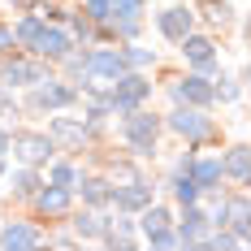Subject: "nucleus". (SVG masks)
<instances>
[{"instance_id": "obj_23", "label": "nucleus", "mask_w": 251, "mask_h": 251, "mask_svg": "<svg viewBox=\"0 0 251 251\" xmlns=\"http://www.w3.org/2000/svg\"><path fill=\"white\" fill-rule=\"evenodd\" d=\"M234 238L243 243V251L251 247V200H247V186H229V226Z\"/></svg>"}, {"instance_id": "obj_2", "label": "nucleus", "mask_w": 251, "mask_h": 251, "mask_svg": "<svg viewBox=\"0 0 251 251\" xmlns=\"http://www.w3.org/2000/svg\"><path fill=\"white\" fill-rule=\"evenodd\" d=\"M165 134L186 143V148H217L221 143V126L212 117V108H191V104H169V113H160Z\"/></svg>"}, {"instance_id": "obj_25", "label": "nucleus", "mask_w": 251, "mask_h": 251, "mask_svg": "<svg viewBox=\"0 0 251 251\" xmlns=\"http://www.w3.org/2000/svg\"><path fill=\"white\" fill-rule=\"evenodd\" d=\"M82 156H70V151H56L48 165H44V182H56V186H70L74 191V182L82 177Z\"/></svg>"}, {"instance_id": "obj_22", "label": "nucleus", "mask_w": 251, "mask_h": 251, "mask_svg": "<svg viewBox=\"0 0 251 251\" xmlns=\"http://www.w3.org/2000/svg\"><path fill=\"white\" fill-rule=\"evenodd\" d=\"M78 44H74V35H70V30H65V26H44V35H39V39H35V56H44V61H48L52 70H56V61H61V56H70V52H74Z\"/></svg>"}, {"instance_id": "obj_13", "label": "nucleus", "mask_w": 251, "mask_h": 251, "mask_svg": "<svg viewBox=\"0 0 251 251\" xmlns=\"http://www.w3.org/2000/svg\"><path fill=\"white\" fill-rule=\"evenodd\" d=\"M74 191L70 186H56V182H44L30 200H26V208H30V217H39V221H65L70 217V208H74Z\"/></svg>"}, {"instance_id": "obj_32", "label": "nucleus", "mask_w": 251, "mask_h": 251, "mask_svg": "<svg viewBox=\"0 0 251 251\" xmlns=\"http://www.w3.org/2000/svg\"><path fill=\"white\" fill-rule=\"evenodd\" d=\"M78 9H82V13H87L96 26L113 18V0H78Z\"/></svg>"}, {"instance_id": "obj_33", "label": "nucleus", "mask_w": 251, "mask_h": 251, "mask_svg": "<svg viewBox=\"0 0 251 251\" xmlns=\"http://www.w3.org/2000/svg\"><path fill=\"white\" fill-rule=\"evenodd\" d=\"M4 117H22V100H18V91H9V87H0V122Z\"/></svg>"}, {"instance_id": "obj_28", "label": "nucleus", "mask_w": 251, "mask_h": 251, "mask_svg": "<svg viewBox=\"0 0 251 251\" xmlns=\"http://www.w3.org/2000/svg\"><path fill=\"white\" fill-rule=\"evenodd\" d=\"M35 13L52 26H65L70 22V13H74V4H65V0H35Z\"/></svg>"}, {"instance_id": "obj_14", "label": "nucleus", "mask_w": 251, "mask_h": 251, "mask_svg": "<svg viewBox=\"0 0 251 251\" xmlns=\"http://www.w3.org/2000/svg\"><path fill=\"white\" fill-rule=\"evenodd\" d=\"M191 182L200 186V200H212V195H221L229 182H226V174H221V156L212 148H195V156H191Z\"/></svg>"}, {"instance_id": "obj_18", "label": "nucleus", "mask_w": 251, "mask_h": 251, "mask_svg": "<svg viewBox=\"0 0 251 251\" xmlns=\"http://www.w3.org/2000/svg\"><path fill=\"white\" fill-rule=\"evenodd\" d=\"M65 226L74 229L78 243H100L104 226H108V208H87V203H74V208H70V217H65Z\"/></svg>"}, {"instance_id": "obj_36", "label": "nucleus", "mask_w": 251, "mask_h": 251, "mask_svg": "<svg viewBox=\"0 0 251 251\" xmlns=\"http://www.w3.org/2000/svg\"><path fill=\"white\" fill-rule=\"evenodd\" d=\"M0 156H9V126L0 122Z\"/></svg>"}, {"instance_id": "obj_15", "label": "nucleus", "mask_w": 251, "mask_h": 251, "mask_svg": "<svg viewBox=\"0 0 251 251\" xmlns=\"http://www.w3.org/2000/svg\"><path fill=\"white\" fill-rule=\"evenodd\" d=\"M174 229L182 247H200L203 234L212 229V217H208L203 203H182V208H174Z\"/></svg>"}, {"instance_id": "obj_24", "label": "nucleus", "mask_w": 251, "mask_h": 251, "mask_svg": "<svg viewBox=\"0 0 251 251\" xmlns=\"http://www.w3.org/2000/svg\"><path fill=\"white\" fill-rule=\"evenodd\" d=\"M44 26H48V22H44L35 9H26V13H13V18H9V35H13V48H18V52H30V48H35V39L44 35Z\"/></svg>"}, {"instance_id": "obj_17", "label": "nucleus", "mask_w": 251, "mask_h": 251, "mask_svg": "<svg viewBox=\"0 0 251 251\" xmlns=\"http://www.w3.org/2000/svg\"><path fill=\"white\" fill-rule=\"evenodd\" d=\"M100 247H117V251L143 247V243H139V226H134V212L108 208V226H104V234H100Z\"/></svg>"}, {"instance_id": "obj_26", "label": "nucleus", "mask_w": 251, "mask_h": 251, "mask_svg": "<svg viewBox=\"0 0 251 251\" xmlns=\"http://www.w3.org/2000/svg\"><path fill=\"white\" fill-rule=\"evenodd\" d=\"M122 56H126V70H143V74H156L160 70V48H151L148 39L122 44Z\"/></svg>"}, {"instance_id": "obj_29", "label": "nucleus", "mask_w": 251, "mask_h": 251, "mask_svg": "<svg viewBox=\"0 0 251 251\" xmlns=\"http://www.w3.org/2000/svg\"><path fill=\"white\" fill-rule=\"evenodd\" d=\"M139 243H143V247H151V251H182V243H177V229H174V226L151 229V234H143Z\"/></svg>"}, {"instance_id": "obj_3", "label": "nucleus", "mask_w": 251, "mask_h": 251, "mask_svg": "<svg viewBox=\"0 0 251 251\" xmlns=\"http://www.w3.org/2000/svg\"><path fill=\"white\" fill-rule=\"evenodd\" d=\"M78 91L65 74H44L39 82H30L22 96V117H48V113H65V108H78Z\"/></svg>"}, {"instance_id": "obj_19", "label": "nucleus", "mask_w": 251, "mask_h": 251, "mask_svg": "<svg viewBox=\"0 0 251 251\" xmlns=\"http://www.w3.org/2000/svg\"><path fill=\"white\" fill-rule=\"evenodd\" d=\"M108 195H113V177L104 174L100 165L82 169V177L74 182V200L87 203V208H108Z\"/></svg>"}, {"instance_id": "obj_12", "label": "nucleus", "mask_w": 251, "mask_h": 251, "mask_svg": "<svg viewBox=\"0 0 251 251\" xmlns=\"http://www.w3.org/2000/svg\"><path fill=\"white\" fill-rule=\"evenodd\" d=\"M82 74H87V82H113L117 74H126L122 44H87L82 48Z\"/></svg>"}, {"instance_id": "obj_4", "label": "nucleus", "mask_w": 251, "mask_h": 251, "mask_svg": "<svg viewBox=\"0 0 251 251\" xmlns=\"http://www.w3.org/2000/svg\"><path fill=\"white\" fill-rule=\"evenodd\" d=\"M174 48H177V56H182V70H200V74H221V70H226L221 35H212V30H203V26L186 30Z\"/></svg>"}, {"instance_id": "obj_8", "label": "nucleus", "mask_w": 251, "mask_h": 251, "mask_svg": "<svg viewBox=\"0 0 251 251\" xmlns=\"http://www.w3.org/2000/svg\"><path fill=\"white\" fill-rule=\"evenodd\" d=\"M48 243V226L30 212H9L0 221V251H35Z\"/></svg>"}, {"instance_id": "obj_11", "label": "nucleus", "mask_w": 251, "mask_h": 251, "mask_svg": "<svg viewBox=\"0 0 251 251\" xmlns=\"http://www.w3.org/2000/svg\"><path fill=\"white\" fill-rule=\"evenodd\" d=\"M156 200V177L148 169H139V174L130 177H113V195H108V208H117V212H139L143 203Z\"/></svg>"}, {"instance_id": "obj_30", "label": "nucleus", "mask_w": 251, "mask_h": 251, "mask_svg": "<svg viewBox=\"0 0 251 251\" xmlns=\"http://www.w3.org/2000/svg\"><path fill=\"white\" fill-rule=\"evenodd\" d=\"M44 247H61V251H74V247H82V243L74 238V229L65 226V221H52V226H48V243H44Z\"/></svg>"}, {"instance_id": "obj_21", "label": "nucleus", "mask_w": 251, "mask_h": 251, "mask_svg": "<svg viewBox=\"0 0 251 251\" xmlns=\"http://www.w3.org/2000/svg\"><path fill=\"white\" fill-rule=\"evenodd\" d=\"M0 186L9 191V200H13V203H26L39 186H44V169H35V165H9V174H4Z\"/></svg>"}, {"instance_id": "obj_7", "label": "nucleus", "mask_w": 251, "mask_h": 251, "mask_svg": "<svg viewBox=\"0 0 251 251\" xmlns=\"http://www.w3.org/2000/svg\"><path fill=\"white\" fill-rule=\"evenodd\" d=\"M165 100L169 104H191V108H212V74L200 70H177L165 78Z\"/></svg>"}, {"instance_id": "obj_9", "label": "nucleus", "mask_w": 251, "mask_h": 251, "mask_svg": "<svg viewBox=\"0 0 251 251\" xmlns=\"http://www.w3.org/2000/svg\"><path fill=\"white\" fill-rule=\"evenodd\" d=\"M148 26L156 30V39H160V44H169V48H174L186 30H195V26H200V22H195V4H191V0L160 4L156 13H148Z\"/></svg>"}, {"instance_id": "obj_35", "label": "nucleus", "mask_w": 251, "mask_h": 251, "mask_svg": "<svg viewBox=\"0 0 251 251\" xmlns=\"http://www.w3.org/2000/svg\"><path fill=\"white\" fill-rule=\"evenodd\" d=\"M9 52H18V48H13V35H9V22H0V56H9Z\"/></svg>"}, {"instance_id": "obj_20", "label": "nucleus", "mask_w": 251, "mask_h": 251, "mask_svg": "<svg viewBox=\"0 0 251 251\" xmlns=\"http://www.w3.org/2000/svg\"><path fill=\"white\" fill-rule=\"evenodd\" d=\"M217 156H221V174L229 186H251V148L243 139L229 148H217Z\"/></svg>"}, {"instance_id": "obj_10", "label": "nucleus", "mask_w": 251, "mask_h": 251, "mask_svg": "<svg viewBox=\"0 0 251 251\" xmlns=\"http://www.w3.org/2000/svg\"><path fill=\"white\" fill-rule=\"evenodd\" d=\"M44 74H52V65L44 56H35V52H9V56H0V87H9V91H26L30 82H39Z\"/></svg>"}, {"instance_id": "obj_31", "label": "nucleus", "mask_w": 251, "mask_h": 251, "mask_svg": "<svg viewBox=\"0 0 251 251\" xmlns=\"http://www.w3.org/2000/svg\"><path fill=\"white\" fill-rule=\"evenodd\" d=\"M151 0H113V18H148Z\"/></svg>"}, {"instance_id": "obj_16", "label": "nucleus", "mask_w": 251, "mask_h": 251, "mask_svg": "<svg viewBox=\"0 0 251 251\" xmlns=\"http://www.w3.org/2000/svg\"><path fill=\"white\" fill-rule=\"evenodd\" d=\"M191 4H195V22L203 30H212V35H226L229 26L243 22V13H238L234 0H191Z\"/></svg>"}, {"instance_id": "obj_34", "label": "nucleus", "mask_w": 251, "mask_h": 251, "mask_svg": "<svg viewBox=\"0 0 251 251\" xmlns=\"http://www.w3.org/2000/svg\"><path fill=\"white\" fill-rule=\"evenodd\" d=\"M0 9L4 13H26V9H35V0H0Z\"/></svg>"}, {"instance_id": "obj_27", "label": "nucleus", "mask_w": 251, "mask_h": 251, "mask_svg": "<svg viewBox=\"0 0 251 251\" xmlns=\"http://www.w3.org/2000/svg\"><path fill=\"white\" fill-rule=\"evenodd\" d=\"M65 30L74 35V44H78V48H87V44H96V30H100V26L91 22L82 9H74V13H70V22H65Z\"/></svg>"}, {"instance_id": "obj_37", "label": "nucleus", "mask_w": 251, "mask_h": 251, "mask_svg": "<svg viewBox=\"0 0 251 251\" xmlns=\"http://www.w3.org/2000/svg\"><path fill=\"white\" fill-rule=\"evenodd\" d=\"M9 165H13V160H9V156H0V182H4V174H9Z\"/></svg>"}, {"instance_id": "obj_1", "label": "nucleus", "mask_w": 251, "mask_h": 251, "mask_svg": "<svg viewBox=\"0 0 251 251\" xmlns=\"http://www.w3.org/2000/svg\"><path fill=\"white\" fill-rule=\"evenodd\" d=\"M160 139H165V122L160 113L143 104V108H130L117 117V148L130 151L139 165H156L160 160Z\"/></svg>"}, {"instance_id": "obj_5", "label": "nucleus", "mask_w": 251, "mask_h": 251, "mask_svg": "<svg viewBox=\"0 0 251 251\" xmlns=\"http://www.w3.org/2000/svg\"><path fill=\"white\" fill-rule=\"evenodd\" d=\"M104 96H108V104H113V117H122V113H130V108L151 104L156 82H151V74H143V70H126V74H117L113 82H104Z\"/></svg>"}, {"instance_id": "obj_6", "label": "nucleus", "mask_w": 251, "mask_h": 251, "mask_svg": "<svg viewBox=\"0 0 251 251\" xmlns=\"http://www.w3.org/2000/svg\"><path fill=\"white\" fill-rule=\"evenodd\" d=\"M52 156H56V143L48 139V130H39V126H9V160L13 165L44 169Z\"/></svg>"}]
</instances>
